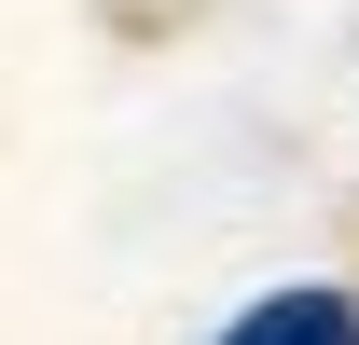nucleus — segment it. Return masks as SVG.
Wrapping results in <instances>:
<instances>
[{
  "label": "nucleus",
  "instance_id": "f257e3e1",
  "mask_svg": "<svg viewBox=\"0 0 359 345\" xmlns=\"http://www.w3.org/2000/svg\"><path fill=\"white\" fill-rule=\"evenodd\" d=\"M222 345H359V304L304 276V290H263V304H249V318H235Z\"/></svg>",
  "mask_w": 359,
  "mask_h": 345
}]
</instances>
